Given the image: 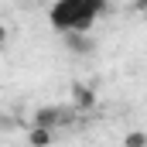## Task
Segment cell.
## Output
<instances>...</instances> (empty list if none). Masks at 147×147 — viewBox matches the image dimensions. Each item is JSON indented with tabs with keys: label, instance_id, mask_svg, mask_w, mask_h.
<instances>
[{
	"label": "cell",
	"instance_id": "obj_1",
	"mask_svg": "<svg viewBox=\"0 0 147 147\" xmlns=\"http://www.w3.org/2000/svg\"><path fill=\"white\" fill-rule=\"evenodd\" d=\"M106 7H110V0H55L48 21L62 34H69V31L89 34V28L96 24V17L106 14Z\"/></svg>",
	"mask_w": 147,
	"mask_h": 147
},
{
	"label": "cell",
	"instance_id": "obj_2",
	"mask_svg": "<svg viewBox=\"0 0 147 147\" xmlns=\"http://www.w3.org/2000/svg\"><path fill=\"white\" fill-rule=\"evenodd\" d=\"M72 110H79V113L96 110V92L86 82H72Z\"/></svg>",
	"mask_w": 147,
	"mask_h": 147
},
{
	"label": "cell",
	"instance_id": "obj_3",
	"mask_svg": "<svg viewBox=\"0 0 147 147\" xmlns=\"http://www.w3.org/2000/svg\"><path fill=\"white\" fill-rule=\"evenodd\" d=\"M69 120V113L58 110V106H41L34 110V127H48V130H55V127H62Z\"/></svg>",
	"mask_w": 147,
	"mask_h": 147
},
{
	"label": "cell",
	"instance_id": "obj_4",
	"mask_svg": "<svg viewBox=\"0 0 147 147\" xmlns=\"http://www.w3.org/2000/svg\"><path fill=\"white\" fill-rule=\"evenodd\" d=\"M65 48L75 51V55H92V41L82 34V31H69L65 34Z\"/></svg>",
	"mask_w": 147,
	"mask_h": 147
},
{
	"label": "cell",
	"instance_id": "obj_5",
	"mask_svg": "<svg viewBox=\"0 0 147 147\" xmlns=\"http://www.w3.org/2000/svg\"><path fill=\"white\" fill-rule=\"evenodd\" d=\"M51 144H55V130H48V127L28 130V147H51Z\"/></svg>",
	"mask_w": 147,
	"mask_h": 147
},
{
	"label": "cell",
	"instance_id": "obj_6",
	"mask_svg": "<svg viewBox=\"0 0 147 147\" xmlns=\"http://www.w3.org/2000/svg\"><path fill=\"white\" fill-rule=\"evenodd\" d=\"M123 147H147V134L144 130H130L123 137Z\"/></svg>",
	"mask_w": 147,
	"mask_h": 147
},
{
	"label": "cell",
	"instance_id": "obj_7",
	"mask_svg": "<svg viewBox=\"0 0 147 147\" xmlns=\"http://www.w3.org/2000/svg\"><path fill=\"white\" fill-rule=\"evenodd\" d=\"M3 45H7V28L0 24V48H3Z\"/></svg>",
	"mask_w": 147,
	"mask_h": 147
},
{
	"label": "cell",
	"instance_id": "obj_8",
	"mask_svg": "<svg viewBox=\"0 0 147 147\" xmlns=\"http://www.w3.org/2000/svg\"><path fill=\"white\" fill-rule=\"evenodd\" d=\"M134 7L137 10H147V0H134Z\"/></svg>",
	"mask_w": 147,
	"mask_h": 147
}]
</instances>
